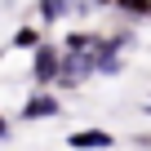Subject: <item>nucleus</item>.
I'll use <instances>...</instances> for the list:
<instances>
[{
    "mask_svg": "<svg viewBox=\"0 0 151 151\" xmlns=\"http://www.w3.org/2000/svg\"><path fill=\"white\" fill-rule=\"evenodd\" d=\"M111 142H116V138H111L107 129H80V133L67 138V147H76V151H93V147L102 151V147H111Z\"/></svg>",
    "mask_w": 151,
    "mask_h": 151,
    "instance_id": "1",
    "label": "nucleus"
},
{
    "mask_svg": "<svg viewBox=\"0 0 151 151\" xmlns=\"http://www.w3.org/2000/svg\"><path fill=\"white\" fill-rule=\"evenodd\" d=\"M62 111V102L58 98H49V93H36L27 107H22V120H40V116H58Z\"/></svg>",
    "mask_w": 151,
    "mask_h": 151,
    "instance_id": "2",
    "label": "nucleus"
},
{
    "mask_svg": "<svg viewBox=\"0 0 151 151\" xmlns=\"http://www.w3.org/2000/svg\"><path fill=\"white\" fill-rule=\"evenodd\" d=\"M14 45H18V49H36V45H40V31H36V27H22V31L14 36Z\"/></svg>",
    "mask_w": 151,
    "mask_h": 151,
    "instance_id": "4",
    "label": "nucleus"
},
{
    "mask_svg": "<svg viewBox=\"0 0 151 151\" xmlns=\"http://www.w3.org/2000/svg\"><path fill=\"white\" fill-rule=\"evenodd\" d=\"M0 138H5V120H0Z\"/></svg>",
    "mask_w": 151,
    "mask_h": 151,
    "instance_id": "5",
    "label": "nucleus"
},
{
    "mask_svg": "<svg viewBox=\"0 0 151 151\" xmlns=\"http://www.w3.org/2000/svg\"><path fill=\"white\" fill-rule=\"evenodd\" d=\"M53 76H62V67H58V49L45 45V49L36 53V80L45 85V80H53Z\"/></svg>",
    "mask_w": 151,
    "mask_h": 151,
    "instance_id": "3",
    "label": "nucleus"
}]
</instances>
